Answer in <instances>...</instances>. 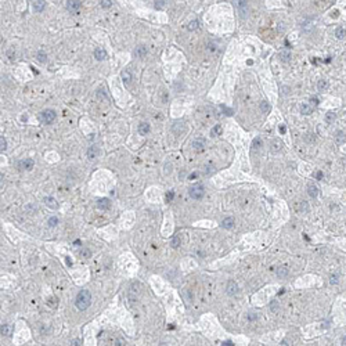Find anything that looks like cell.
Returning <instances> with one entry per match:
<instances>
[{
    "mask_svg": "<svg viewBox=\"0 0 346 346\" xmlns=\"http://www.w3.org/2000/svg\"><path fill=\"white\" fill-rule=\"evenodd\" d=\"M91 303V295L87 289H83L76 295V301H75V305L79 310H86Z\"/></svg>",
    "mask_w": 346,
    "mask_h": 346,
    "instance_id": "cell-1",
    "label": "cell"
},
{
    "mask_svg": "<svg viewBox=\"0 0 346 346\" xmlns=\"http://www.w3.org/2000/svg\"><path fill=\"white\" fill-rule=\"evenodd\" d=\"M188 194H190V197L194 198V200H200V198H202L204 194H205V188H204L202 184H194V186L190 187Z\"/></svg>",
    "mask_w": 346,
    "mask_h": 346,
    "instance_id": "cell-2",
    "label": "cell"
},
{
    "mask_svg": "<svg viewBox=\"0 0 346 346\" xmlns=\"http://www.w3.org/2000/svg\"><path fill=\"white\" fill-rule=\"evenodd\" d=\"M55 116H57V114H55L53 109H45L40 114V121L43 123H47V125H49V123H51L54 121Z\"/></svg>",
    "mask_w": 346,
    "mask_h": 346,
    "instance_id": "cell-3",
    "label": "cell"
},
{
    "mask_svg": "<svg viewBox=\"0 0 346 346\" xmlns=\"http://www.w3.org/2000/svg\"><path fill=\"white\" fill-rule=\"evenodd\" d=\"M226 291L230 296H234L238 294V285L235 284L234 281H228L227 282V287H226Z\"/></svg>",
    "mask_w": 346,
    "mask_h": 346,
    "instance_id": "cell-4",
    "label": "cell"
},
{
    "mask_svg": "<svg viewBox=\"0 0 346 346\" xmlns=\"http://www.w3.org/2000/svg\"><path fill=\"white\" fill-rule=\"evenodd\" d=\"M67 10H69V11H72V13H76L78 10L80 9V1H78V0H69V1H67Z\"/></svg>",
    "mask_w": 346,
    "mask_h": 346,
    "instance_id": "cell-5",
    "label": "cell"
},
{
    "mask_svg": "<svg viewBox=\"0 0 346 346\" xmlns=\"http://www.w3.org/2000/svg\"><path fill=\"white\" fill-rule=\"evenodd\" d=\"M33 164H35L33 159L27 158V159H24L19 162V169H21V170H25V169H27V170H31V169L33 168Z\"/></svg>",
    "mask_w": 346,
    "mask_h": 346,
    "instance_id": "cell-6",
    "label": "cell"
},
{
    "mask_svg": "<svg viewBox=\"0 0 346 346\" xmlns=\"http://www.w3.org/2000/svg\"><path fill=\"white\" fill-rule=\"evenodd\" d=\"M307 194H309L312 198H316L319 195V187L316 186L314 183H309L307 184Z\"/></svg>",
    "mask_w": 346,
    "mask_h": 346,
    "instance_id": "cell-7",
    "label": "cell"
},
{
    "mask_svg": "<svg viewBox=\"0 0 346 346\" xmlns=\"http://www.w3.org/2000/svg\"><path fill=\"white\" fill-rule=\"evenodd\" d=\"M204 146H205V140L204 139H195V140L192 141V147L195 148L197 151H202L204 150Z\"/></svg>",
    "mask_w": 346,
    "mask_h": 346,
    "instance_id": "cell-8",
    "label": "cell"
},
{
    "mask_svg": "<svg viewBox=\"0 0 346 346\" xmlns=\"http://www.w3.org/2000/svg\"><path fill=\"white\" fill-rule=\"evenodd\" d=\"M222 227L227 228V230H231L234 227V219L233 218H224L223 222H222Z\"/></svg>",
    "mask_w": 346,
    "mask_h": 346,
    "instance_id": "cell-9",
    "label": "cell"
},
{
    "mask_svg": "<svg viewBox=\"0 0 346 346\" xmlns=\"http://www.w3.org/2000/svg\"><path fill=\"white\" fill-rule=\"evenodd\" d=\"M97 206H98L100 209H108L109 206H111V202H109L108 198H101V200L97 201Z\"/></svg>",
    "mask_w": 346,
    "mask_h": 346,
    "instance_id": "cell-10",
    "label": "cell"
},
{
    "mask_svg": "<svg viewBox=\"0 0 346 346\" xmlns=\"http://www.w3.org/2000/svg\"><path fill=\"white\" fill-rule=\"evenodd\" d=\"M237 7H238V10H240V13H241L242 17H245L246 13H248V4H246V1H237Z\"/></svg>",
    "mask_w": 346,
    "mask_h": 346,
    "instance_id": "cell-11",
    "label": "cell"
},
{
    "mask_svg": "<svg viewBox=\"0 0 346 346\" xmlns=\"http://www.w3.org/2000/svg\"><path fill=\"white\" fill-rule=\"evenodd\" d=\"M45 204L49 206V208H51V209H57V206H58L57 201H55L53 197H47V198H45Z\"/></svg>",
    "mask_w": 346,
    "mask_h": 346,
    "instance_id": "cell-12",
    "label": "cell"
},
{
    "mask_svg": "<svg viewBox=\"0 0 346 346\" xmlns=\"http://www.w3.org/2000/svg\"><path fill=\"white\" fill-rule=\"evenodd\" d=\"M94 57H96L98 61L105 60L107 58V51H105L104 49H96V50H94Z\"/></svg>",
    "mask_w": 346,
    "mask_h": 346,
    "instance_id": "cell-13",
    "label": "cell"
},
{
    "mask_svg": "<svg viewBox=\"0 0 346 346\" xmlns=\"http://www.w3.org/2000/svg\"><path fill=\"white\" fill-rule=\"evenodd\" d=\"M97 154H98V147L97 146H91L89 150H87V156H89V159H94L97 156Z\"/></svg>",
    "mask_w": 346,
    "mask_h": 346,
    "instance_id": "cell-14",
    "label": "cell"
},
{
    "mask_svg": "<svg viewBox=\"0 0 346 346\" xmlns=\"http://www.w3.org/2000/svg\"><path fill=\"white\" fill-rule=\"evenodd\" d=\"M147 54V47L146 46H139V47H136V50H134V55L136 57H144V55Z\"/></svg>",
    "mask_w": 346,
    "mask_h": 346,
    "instance_id": "cell-15",
    "label": "cell"
},
{
    "mask_svg": "<svg viewBox=\"0 0 346 346\" xmlns=\"http://www.w3.org/2000/svg\"><path fill=\"white\" fill-rule=\"evenodd\" d=\"M282 148V143L280 140H273L271 141V151L273 152H280Z\"/></svg>",
    "mask_w": 346,
    "mask_h": 346,
    "instance_id": "cell-16",
    "label": "cell"
},
{
    "mask_svg": "<svg viewBox=\"0 0 346 346\" xmlns=\"http://www.w3.org/2000/svg\"><path fill=\"white\" fill-rule=\"evenodd\" d=\"M335 36H337L339 40L345 39L346 37V29H343L342 27H338L337 29H335Z\"/></svg>",
    "mask_w": 346,
    "mask_h": 346,
    "instance_id": "cell-17",
    "label": "cell"
},
{
    "mask_svg": "<svg viewBox=\"0 0 346 346\" xmlns=\"http://www.w3.org/2000/svg\"><path fill=\"white\" fill-rule=\"evenodd\" d=\"M148 132H150V125H148V123H140V126H139V133L143 134V136H146Z\"/></svg>",
    "mask_w": 346,
    "mask_h": 346,
    "instance_id": "cell-18",
    "label": "cell"
},
{
    "mask_svg": "<svg viewBox=\"0 0 346 346\" xmlns=\"http://www.w3.org/2000/svg\"><path fill=\"white\" fill-rule=\"evenodd\" d=\"M345 141H346L345 133H343V132H338L337 136H335V143H337V144H343Z\"/></svg>",
    "mask_w": 346,
    "mask_h": 346,
    "instance_id": "cell-19",
    "label": "cell"
},
{
    "mask_svg": "<svg viewBox=\"0 0 346 346\" xmlns=\"http://www.w3.org/2000/svg\"><path fill=\"white\" fill-rule=\"evenodd\" d=\"M301 112L303 115H310L312 112H313V108L310 107V105H307V104H302L301 105Z\"/></svg>",
    "mask_w": 346,
    "mask_h": 346,
    "instance_id": "cell-20",
    "label": "cell"
},
{
    "mask_svg": "<svg viewBox=\"0 0 346 346\" xmlns=\"http://www.w3.org/2000/svg\"><path fill=\"white\" fill-rule=\"evenodd\" d=\"M317 89H319L320 91H324L328 89V82L325 80V79H320L319 83H317Z\"/></svg>",
    "mask_w": 346,
    "mask_h": 346,
    "instance_id": "cell-21",
    "label": "cell"
},
{
    "mask_svg": "<svg viewBox=\"0 0 346 346\" xmlns=\"http://www.w3.org/2000/svg\"><path fill=\"white\" fill-rule=\"evenodd\" d=\"M45 7H46V1H43V0H40V1H35V3H33V9L36 10V11H43Z\"/></svg>",
    "mask_w": 346,
    "mask_h": 346,
    "instance_id": "cell-22",
    "label": "cell"
},
{
    "mask_svg": "<svg viewBox=\"0 0 346 346\" xmlns=\"http://www.w3.org/2000/svg\"><path fill=\"white\" fill-rule=\"evenodd\" d=\"M280 58H281L284 62H288V61L291 60V51H285V50L281 51V53H280Z\"/></svg>",
    "mask_w": 346,
    "mask_h": 346,
    "instance_id": "cell-23",
    "label": "cell"
},
{
    "mask_svg": "<svg viewBox=\"0 0 346 346\" xmlns=\"http://www.w3.org/2000/svg\"><path fill=\"white\" fill-rule=\"evenodd\" d=\"M335 112H332V111H329V112H327L325 114V122L327 123H332L334 121H335Z\"/></svg>",
    "mask_w": 346,
    "mask_h": 346,
    "instance_id": "cell-24",
    "label": "cell"
},
{
    "mask_svg": "<svg viewBox=\"0 0 346 346\" xmlns=\"http://www.w3.org/2000/svg\"><path fill=\"white\" fill-rule=\"evenodd\" d=\"M10 332H11V327H10L9 324H3L1 325V335H10Z\"/></svg>",
    "mask_w": 346,
    "mask_h": 346,
    "instance_id": "cell-25",
    "label": "cell"
},
{
    "mask_svg": "<svg viewBox=\"0 0 346 346\" xmlns=\"http://www.w3.org/2000/svg\"><path fill=\"white\" fill-rule=\"evenodd\" d=\"M277 276L280 278L287 277V276H288V269H287V267H280V269L277 270Z\"/></svg>",
    "mask_w": 346,
    "mask_h": 346,
    "instance_id": "cell-26",
    "label": "cell"
},
{
    "mask_svg": "<svg viewBox=\"0 0 346 346\" xmlns=\"http://www.w3.org/2000/svg\"><path fill=\"white\" fill-rule=\"evenodd\" d=\"M260 111H262V112H269L270 111V105L267 101H262V103H260Z\"/></svg>",
    "mask_w": 346,
    "mask_h": 346,
    "instance_id": "cell-27",
    "label": "cell"
},
{
    "mask_svg": "<svg viewBox=\"0 0 346 346\" xmlns=\"http://www.w3.org/2000/svg\"><path fill=\"white\" fill-rule=\"evenodd\" d=\"M252 147L259 150L260 147H262V139H260V137H256V139H253V141H252Z\"/></svg>",
    "mask_w": 346,
    "mask_h": 346,
    "instance_id": "cell-28",
    "label": "cell"
},
{
    "mask_svg": "<svg viewBox=\"0 0 346 346\" xmlns=\"http://www.w3.org/2000/svg\"><path fill=\"white\" fill-rule=\"evenodd\" d=\"M172 246L173 248H179L180 246V237L179 235H174L172 238Z\"/></svg>",
    "mask_w": 346,
    "mask_h": 346,
    "instance_id": "cell-29",
    "label": "cell"
},
{
    "mask_svg": "<svg viewBox=\"0 0 346 346\" xmlns=\"http://www.w3.org/2000/svg\"><path fill=\"white\" fill-rule=\"evenodd\" d=\"M122 78H123V80H125L126 83H130V80H132V76H130V73H129L128 71H123Z\"/></svg>",
    "mask_w": 346,
    "mask_h": 346,
    "instance_id": "cell-30",
    "label": "cell"
},
{
    "mask_svg": "<svg viewBox=\"0 0 346 346\" xmlns=\"http://www.w3.org/2000/svg\"><path fill=\"white\" fill-rule=\"evenodd\" d=\"M36 57H37V60H39L40 62H46V58H47V55H46L43 51H37Z\"/></svg>",
    "mask_w": 346,
    "mask_h": 346,
    "instance_id": "cell-31",
    "label": "cell"
},
{
    "mask_svg": "<svg viewBox=\"0 0 346 346\" xmlns=\"http://www.w3.org/2000/svg\"><path fill=\"white\" fill-rule=\"evenodd\" d=\"M80 255H82L83 258H90L91 252H90V249H87V248H82V249H80Z\"/></svg>",
    "mask_w": 346,
    "mask_h": 346,
    "instance_id": "cell-32",
    "label": "cell"
},
{
    "mask_svg": "<svg viewBox=\"0 0 346 346\" xmlns=\"http://www.w3.org/2000/svg\"><path fill=\"white\" fill-rule=\"evenodd\" d=\"M47 224H49L50 227H55V226L58 224V219L57 218H50L49 219V222H47Z\"/></svg>",
    "mask_w": 346,
    "mask_h": 346,
    "instance_id": "cell-33",
    "label": "cell"
},
{
    "mask_svg": "<svg viewBox=\"0 0 346 346\" xmlns=\"http://www.w3.org/2000/svg\"><path fill=\"white\" fill-rule=\"evenodd\" d=\"M338 282H339V276H338V274H332V276L329 277V284L334 285V284H338Z\"/></svg>",
    "mask_w": 346,
    "mask_h": 346,
    "instance_id": "cell-34",
    "label": "cell"
},
{
    "mask_svg": "<svg viewBox=\"0 0 346 346\" xmlns=\"http://www.w3.org/2000/svg\"><path fill=\"white\" fill-rule=\"evenodd\" d=\"M220 132H222V126H220V125H216V126L212 129V136H218V134H220Z\"/></svg>",
    "mask_w": 346,
    "mask_h": 346,
    "instance_id": "cell-35",
    "label": "cell"
},
{
    "mask_svg": "<svg viewBox=\"0 0 346 346\" xmlns=\"http://www.w3.org/2000/svg\"><path fill=\"white\" fill-rule=\"evenodd\" d=\"M6 148H7V141H6V139L3 136H1V139H0V150L4 151Z\"/></svg>",
    "mask_w": 346,
    "mask_h": 346,
    "instance_id": "cell-36",
    "label": "cell"
},
{
    "mask_svg": "<svg viewBox=\"0 0 346 346\" xmlns=\"http://www.w3.org/2000/svg\"><path fill=\"white\" fill-rule=\"evenodd\" d=\"M197 28H198V21H197V19H194V21H191V22L188 24V29H190V31H194Z\"/></svg>",
    "mask_w": 346,
    "mask_h": 346,
    "instance_id": "cell-37",
    "label": "cell"
},
{
    "mask_svg": "<svg viewBox=\"0 0 346 346\" xmlns=\"http://www.w3.org/2000/svg\"><path fill=\"white\" fill-rule=\"evenodd\" d=\"M165 4H166V1H164V0H161V1H155V4H154V7L155 9H162V7H165Z\"/></svg>",
    "mask_w": 346,
    "mask_h": 346,
    "instance_id": "cell-38",
    "label": "cell"
},
{
    "mask_svg": "<svg viewBox=\"0 0 346 346\" xmlns=\"http://www.w3.org/2000/svg\"><path fill=\"white\" fill-rule=\"evenodd\" d=\"M115 343H116V346H126V342H125V339H122V338H116Z\"/></svg>",
    "mask_w": 346,
    "mask_h": 346,
    "instance_id": "cell-39",
    "label": "cell"
},
{
    "mask_svg": "<svg viewBox=\"0 0 346 346\" xmlns=\"http://www.w3.org/2000/svg\"><path fill=\"white\" fill-rule=\"evenodd\" d=\"M111 4H112L111 0H103V1H101V7H109Z\"/></svg>",
    "mask_w": 346,
    "mask_h": 346,
    "instance_id": "cell-40",
    "label": "cell"
},
{
    "mask_svg": "<svg viewBox=\"0 0 346 346\" xmlns=\"http://www.w3.org/2000/svg\"><path fill=\"white\" fill-rule=\"evenodd\" d=\"M305 140L306 141H309V143H312V141H314V134H306V137H305Z\"/></svg>",
    "mask_w": 346,
    "mask_h": 346,
    "instance_id": "cell-41",
    "label": "cell"
},
{
    "mask_svg": "<svg viewBox=\"0 0 346 346\" xmlns=\"http://www.w3.org/2000/svg\"><path fill=\"white\" fill-rule=\"evenodd\" d=\"M248 319L249 320H255V319H258V314H255L253 312H251L249 314H248Z\"/></svg>",
    "mask_w": 346,
    "mask_h": 346,
    "instance_id": "cell-42",
    "label": "cell"
},
{
    "mask_svg": "<svg viewBox=\"0 0 346 346\" xmlns=\"http://www.w3.org/2000/svg\"><path fill=\"white\" fill-rule=\"evenodd\" d=\"M271 310H273V312H276V310H277V302H276V301L271 302Z\"/></svg>",
    "mask_w": 346,
    "mask_h": 346,
    "instance_id": "cell-43",
    "label": "cell"
},
{
    "mask_svg": "<svg viewBox=\"0 0 346 346\" xmlns=\"http://www.w3.org/2000/svg\"><path fill=\"white\" fill-rule=\"evenodd\" d=\"M172 198H173V191L168 192V194H166V200H168V201H170V200H172Z\"/></svg>",
    "mask_w": 346,
    "mask_h": 346,
    "instance_id": "cell-44",
    "label": "cell"
},
{
    "mask_svg": "<svg viewBox=\"0 0 346 346\" xmlns=\"http://www.w3.org/2000/svg\"><path fill=\"white\" fill-rule=\"evenodd\" d=\"M80 345V341L79 339H73L72 341V346H79Z\"/></svg>",
    "mask_w": 346,
    "mask_h": 346,
    "instance_id": "cell-45",
    "label": "cell"
},
{
    "mask_svg": "<svg viewBox=\"0 0 346 346\" xmlns=\"http://www.w3.org/2000/svg\"><path fill=\"white\" fill-rule=\"evenodd\" d=\"M49 305H50V306H55V298H51L50 302H49Z\"/></svg>",
    "mask_w": 346,
    "mask_h": 346,
    "instance_id": "cell-46",
    "label": "cell"
},
{
    "mask_svg": "<svg viewBox=\"0 0 346 346\" xmlns=\"http://www.w3.org/2000/svg\"><path fill=\"white\" fill-rule=\"evenodd\" d=\"M222 346H233V342L231 341H227V342H223Z\"/></svg>",
    "mask_w": 346,
    "mask_h": 346,
    "instance_id": "cell-47",
    "label": "cell"
},
{
    "mask_svg": "<svg viewBox=\"0 0 346 346\" xmlns=\"http://www.w3.org/2000/svg\"><path fill=\"white\" fill-rule=\"evenodd\" d=\"M168 172H169V173L172 172V165H170V164L166 165V173H168Z\"/></svg>",
    "mask_w": 346,
    "mask_h": 346,
    "instance_id": "cell-48",
    "label": "cell"
},
{
    "mask_svg": "<svg viewBox=\"0 0 346 346\" xmlns=\"http://www.w3.org/2000/svg\"><path fill=\"white\" fill-rule=\"evenodd\" d=\"M312 103H314V104H319V98H317V97H312Z\"/></svg>",
    "mask_w": 346,
    "mask_h": 346,
    "instance_id": "cell-49",
    "label": "cell"
},
{
    "mask_svg": "<svg viewBox=\"0 0 346 346\" xmlns=\"http://www.w3.org/2000/svg\"><path fill=\"white\" fill-rule=\"evenodd\" d=\"M316 177H317V179H321V177H323V173H321V172H317V173H316Z\"/></svg>",
    "mask_w": 346,
    "mask_h": 346,
    "instance_id": "cell-50",
    "label": "cell"
},
{
    "mask_svg": "<svg viewBox=\"0 0 346 346\" xmlns=\"http://www.w3.org/2000/svg\"><path fill=\"white\" fill-rule=\"evenodd\" d=\"M280 132H281V133H285V126H280Z\"/></svg>",
    "mask_w": 346,
    "mask_h": 346,
    "instance_id": "cell-51",
    "label": "cell"
},
{
    "mask_svg": "<svg viewBox=\"0 0 346 346\" xmlns=\"http://www.w3.org/2000/svg\"><path fill=\"white\" fill-rule=\"evenodd\" d=\"M280 346H289V345H288L287 341H284V342H281V345H280Z\"/></svg>",
    "mask_w": 346,
    "mask_h": 346,
    "instance_id": "cell-52",
    "label": "cell"
},
{
    "mask_svg": "<svg viewBox=\"0 0 346 346\" xmlns=\"http://www.w3.org/2000/svg\"><path fill=\"white\" fill-rule=\"evenodd\" d=\"M342 346H346V337L342 339Z\"/></svg>",
    "mask_w": 346,
    "mask_h": 346,
    "instance_id": "cell-53",
    "label": "cell"
},
{
    "mask_svg": "<svg viewBox=\"0 0 346 346\" xmlns=\"http://www.w3.org/2000/svg\"><path fill=\"white\" fill-rule=\"evenodd\" d=\"M332 15H334V17H338V15H339V11H338V10H337V11H335V13H334Z\"/></svg>",
    "mask_w": 346,
    "mask_h": 346,
    "instance_id": "cell-54",
    "label": "cell"
},
{
    "mask_svg": "<svg viewBox=\"0 0 346 346\" xmlns=\"http://www.w3.org/2000/svg\"><path fill=\"white\" fill-rule=\"evenodd\" d=\"M194 177H197V173H192L191 176H190V179H194Z\"/></svg>",
    "mask_w": 346,
    "mask_h": 346,
    "instance_id": "cell-55",
    "label": "cell"
}]
</instances>
